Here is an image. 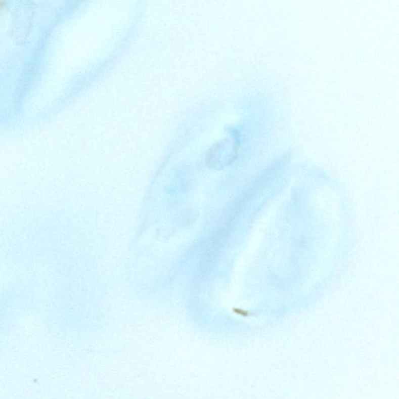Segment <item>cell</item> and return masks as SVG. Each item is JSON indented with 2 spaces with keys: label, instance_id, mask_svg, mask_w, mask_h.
<instances>
[{
  "label": "cell",
  "instance_id": "6da1fadb",
  "mask_svg": "<svg viewBox=\"0 0 399 399\" xmlns=\"http://www.w3.org/2000/svg\"><path fill=\"white\" fill-rule=\"evenodd\" d=\"M9 8V3L7 1H0V14L7 11Z\"/></svg>",
  "mask_w": 399,
  "mask_h": 399
}]
</instances>
